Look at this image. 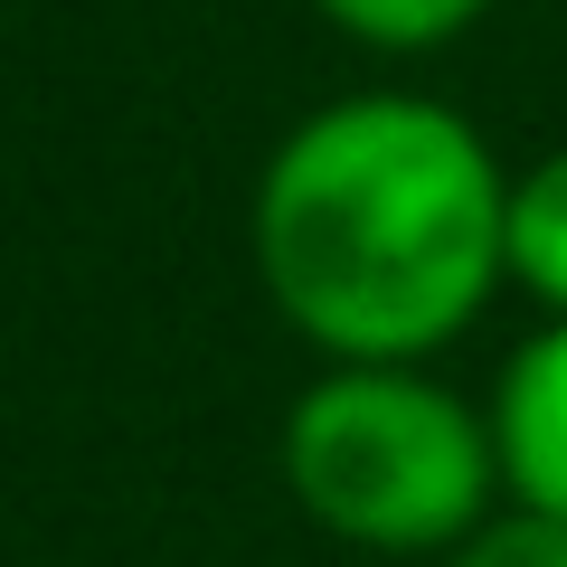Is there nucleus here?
<instances>
[{"label": "nucleus", "mask_w": 567, "mask_h": 567, "mask_svg": "<svg viewBox=\"0 0 567 567\" xmlns=\"http://www.w3.org/2000/svg\"><path fill=\"white\" fill-rule=\"evenodd\" d=\"M511 284L548 322H567V142L511 171Z\"/></svg>", "instance_id": "20e7f679"}, {"label": "nucleus", "mask_w": 567, "mask_h": 567, "mask_svg": "<svg viewBox=\"0 0 567 567\" xmlns=\"http://www.w3.org/2000/svg\"><path fill=\"white\" fill-rule=\"evenodd\" d=\"M445 567H567V520L548 511H492L464 548H445Z\"/></svg>", "instance_id": "423d86ee"}, {"label": "nucleus", "mask_w": 567, "mask_h": 567, "mask_svg": "<svg viewBox=\"0 0 567 567\" xmlns=\"http://www.w3.org/2000/svg\"><path fill=\"white\" fill-rule=\"evenodd\" d=\"M284 483L350 548H464L502 492L492 406H464L416 360H331L284 416Z\"/></svg>", "instance_id": "f03ea898"}, {"label": "nucleus", "mask_w": 567, "mask_h": 567, "mask_svg": "<svg viewBox=\"0 0 567 567\" xmlns=\"http://www.w3.org/2000/svg\"><path fill=\"white\" fill-rule=\"evenodd\" d=\"M492 445L502 492L520 511L567 520V322H539L492 379Z\"/></svg>", "instance_id": "7ed1b4c3"}, {"label": "nucleus", "mask_w": 567, "mask_h": 567, "mask_svg": "<svg viewBox=\"0 0 567 567\" xmlns=\"http://www.w3.org/2000/svg\"><path fill=\"white\" fill-rule=\"evenodd\" d=\"M312 10L379 58H425V48H454L492 0H312Z\"/></svg>", "instance_id": "39448f33"}, {"label": "nucleus", "mask_w": 567, "mask_h": 567, "mask_svg": "<svg viewBox=\"0 0 567 567\" xmlns=\"http://www.w3.org/2000/svg\"><path fill=\"white\" fill-rule=\"evenodd\" d=\"M256 275L331 360H425L511 284V171L435 95H341L265 162Z\"/></svg>", "instance_id": "f257e3e1"}]
</instances>
